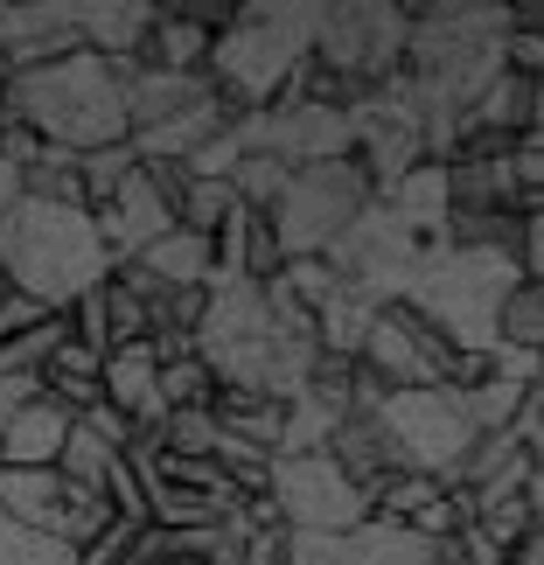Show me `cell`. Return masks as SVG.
Returning a JSON list of instances; mask_svg holds the SVG:
<instances>
[{
    "label": "cell",
    "instance_id": "46",
    "mask_svg": "<svg viewBox=\"0 0 544 565\" xmlns=\"http://www.w3.org/2000/svg\"><path fill=\"white\" fill-rule=\"evenodd\" d=\"M335 531H287V545H279V565H335Z\"/></svg>",
    "mask_w": 544,
    "mask_h": 565
},
{
    "label": "cell",
    "instance_id": "44",
    "mask_svg": "<svg viewBox=\"0 0 544 565\" xmlns=\"http://www.w3.org/2000/svg\"><path fill=\"white\" fill-rule=\"evenodd\" d=\"M105 503H113V516L119 524H154V516H147V482L134 475V461H113V475H105Z\"/></svg>",
    "mask_w": 544,
    "mask_h": 565
},
{
    "label": "cell",
    "instance_id": "52",
    "mask_svg": "<svg viewBox=\"0 0 544 565\" xmlns=\"http://www.w3.org/2000/svg\"><path fill=\"white\" fill-rule=\"evenodd\" d=\"M21 203V168H8V161H0V216H8Z\"/></svg>",
    "mask_w": 544,
    "mask_h": 565
},
{
    "label": "cell",
    "instance_id": "9",
    "mask_svg": "<svg viewBox=\"0 0 544 565\" xmlns=\"http://www.w3.org/2000/svg\"><path fill=\"white\" fill-rule=\"evenodd\" d=\"M377 419L391 433V447H398V461L412 475H433V482H454V468L468 461L474 447V426H468V405L461 391L447 384H419V391H391V398L377 405Z\"/></svg>",
    "mask_w": 544,
    "mask_h": 565
},
{
    "label": "cell",
    "instance_id": "45",
    "mask_svg": "<svg viewBox=\"0 0 544 565\" xmlns=\"http://www.w3.org/2000/svg\"><path fill=\"white\" fill-rule=\"evenodd\" d=\"M63 321H71V335L84 342V350H113V329H105V287H92V294H77L71 308H63Z\"/></svg>",
    "mask_w": 544,
    "mask_h": 565
},
{
    "label": "cell",
    "instance_id": "22",
    "mask_svg": "<svg viewBox=\"0 0 544 565\" xmlns=\"http://www.w3.org/2000/svg\"><path fill=\"white\" fill-rule=\"evenodd\" d=\"M63 503H71V482L56 468H0V510L29 531H63Z\"/></svg>",
    "mask_w": 544,
    "mask_h": 565
},
{
    "label": "cell",
    "instance_id": "32",
    "mask_svg": "<svg viewBox=\"0 0 544 565\" xmlns=\"http://www.w3.org/2000/svg\"><path fill=\"white\" fill-rule=\"evenodd\" d=\"M287 182H294V168L279 161V154H245V161L231 168V195H237L245 210H258V216H273V210H279Z\"/></svg>",
    "mask_w": 544,
    "mask_h": 565
},
{
    "label": "cell",
    "instance_id": "24",
    "mask_svg": "<svg viewBox=\"0 0 544 565\" xmlns=\"http://www.w3.org/2000/svg\"><path fill=\"white\" fill-rule=\"evenodd\" d=\"M377 203L398 210V224H405L412 237L440 245V237H447V210H454V203H447V161H419L391 195H377Z\"/></svg>",
    "mask_w": 544,
    "mask_h": 565
},
{
    "label": "cell",
    "instance_id": "21",
    "mask_svg": "<svg viewBox=\"0 0 544 565\" xmlns=\"http://www.w3.org/2000/svg\"><path fill=\"white\" fill-rule=\"evenodd\" d=\"M433 558H440L433 537H419L412 524H384V516H363L335 545V565H433Z\"/></svg>",
    "mask_w": 544,
    "mask_h": 565
},
{
    "label": "cell",
    "instance_id": "1",
    "mask_svg": "<svg viewBox=\"0 0 544 565\" xmlns=\"http://www.w3.org/2000/svg\"><path fill=\"white\" fill-rule=\"evenodd\" d=\"M412 42H405V92L426 119V161H447L454 126L495 77L510 71V8L503 0H405Z\"/></svg>",
    "mask_w": 544,
    "mask_h": 565
},
{
    "label": "cell",
    "instance_id": "51",
    "mask_svg": "<svg viewBox=\"0 0 544 565\" xmlns=\"http://www.w3.org/2000/svg\"><path fill=\"white\" fill-rule=\"evenodd\" d=\"M510 565H544V524H531V531L510 545Z\"/></svg>",
    "mask_w": 544,
    "mask_h": 565
},
{
    "label": "cell",
    "instance_id": "35",
    "mask_svg": "<svg viewBox=\"0 0 544 565\" xmlns=\"http://www.w3.org/2000/svg\"><path fill=\"white\" fill-rule=\"evenodd\" d=\"M140 168L134 154V140H119V147H98V154H77V175H84V210H105L119 195V182Z\"/></svg>",
    "mask_w": 544,
    "mask_h": 565
},
{
    "label": "cell",
    "instance_id": "8",
    "mask_svg": "<svg viewBox=\"0 0 544 565\" xmlns=\"http://www.w3.org/2000/svg\"><path fill=\"white\" fill-rule=\"evenodd\" d=\"M321 258H329L335 279H342L350 294H363L370 308H391V300H405L412 279H419V266H426V237H412L391 203H370Z\"/></svg>",
    "mask_w": 544,
    "mask_h": 565
},
{
    "label": "cell",
    "instance_id": "4",
    "mask_svg": "<svg viewBox=\"0 0 544 565\" xmlns=\"http://www.w3.org/2000/svg\"><path fill=\"white\" fill-rule=\"evenodd\" d=\"M314 29H321V0H252L216 35L210 84L237 113H266L287 92V77L314 56Z\"/></svg>",
    "mask_w": 544,
    "mask_h": 565
},
{
    "label": "cell",
    "instance_id": "40",
    "mask_svg": "<svg viewBox=\"0 0 544 565\" xmlns=\"http://www.w3.org/2000/svg\"><path fill=\"white\" fill-rule=\"evenodd\" d=\"M161 398H168V412H189V405H210L216 398V371L203 356H175V363H161Z\"/></svg>",
    "mask_w": 544,
    "mask_h": 565
},
{
    "label": "cell",
    "instance_id": "28",
    "mask_svg": "<svg viewBox=\"0 0 544 565\" xmlns=\"http://www.w3.org/2000/svg\"><path fill=\"white\" fill-rule=\"evenodd\" d=\"M370 321H377V308H370L363 294H350L342 287L329 308L314 315V342H321V356H342V363H356V350H363V335H370Z\"/></svg>",
    "mask_w": 544,
    "mask_h": 565
},
{
    "label": "cell",
    "instance_id": "3",
    "mask_svg": "<svg viewBox=\"0 0 544 565\" xmlns=\"http://www.w3.org/2000/svg\"><path fill=\"white\" fill-rule=\"evenodd\" d=\"M8 119L35 126L50 147H71V154L119 147V140H134V126H126V71L92 50L56 56L42 71H21L8 77Z\"/></svg>",
    "mask_w": 544,
    "mask_h": 565
},
{
    "label": "cell",
    "instance_id": "41",
    "mask_svg": "<svg viewBox=\"0 0 544 565\" xmlns=\"http://www.w3.org/2000/svg\"><path fill=\"white\" fill-rule=\"evenodd\" d=\"M279 287H287L308 315H321V308H329V300L342 294V279H335L329 258H287V266H279Z\"/></svg>",
    "mask_w": 544,
    "mask_h": 565
},
{
    "label": "cell",
    "instance_id": "43",
    "mask_svg": "<svg viewBox=\"0 0 544 565\" xmlns=\"http://www.w3.org/2000/svg\"><path fill=\"white\" fill-rule=\"evenodd\" d=\"M113 524H119V516H113V503H105L98 489H71V503H63V531H56V537H63L71 552H84L98 531H113Z\"/></svg>",
    "mask_w": 544,
    "mask_h": 565
},
{
    "label": "cell",
    "instance_id": "26",
    "mask_svg": "<svg viewBox=\"0 0 544 565\" xmlns=\"http://www.w3.org/2000/svg\"><path fill=\"white\" fill-rule=\"evenodd\" d=\"M134 266L154 273L161 287H210V279H216V245H210L203 231H182V224H175L168 237H154V245H147Z\"/></svg>",
    "mask_w": 544,
    "mask_h": 565
},
{
    "label": "cell",
    "instance_id": "38",
    "mask_svg": "<svg viewBox=\"0 0 544 565\" xmlns=\"http://www.w3.org/2000/svg\"><path fill=\"white\" fill-rule=\"evenodd\" d=\"M0 565H77V552L63 545V537H50V531L14 524V516L0 510Z\"/></svg>",
    "mask_w": 544,
    "mask_h": 565
},
{
    "label": "cell",
    "instance_id": "12",
    "mask_svg": "<svg viewBox=\"0 0 544 565\" xmlns=\"http://www.w3.org/2000/svg\"><path fill=\"white\" fill-rule=\"evenodd\" d=\"M350 119H356V168L370 175L377 195H391L426 161V119H419V105H412L405 77H391L384 92H370Z\"/></svg>",
    "mask_w": 544,
    "mask_h": 565
},
{
    "label": "cell",
    "instance_id": "10",
    "mask_svg": "<svg viewBox=\"0 0 544 565\" xmlns=\"http://www.w3.org/2000/svg\"><path fill=\"white\" fill-rule=\"evenodd\" d=\"M273 510H279V524L287 531H356L363 516H370V495L342 475L329 454H273Z\"/></svg>",
    "mask_w": 544,
    "mask_h": 565
},
{
    "label": "cell",
    "instance_id": "20",
    "mask_svg": "<svg viewBox=\"0 0 544 565\" xmlns=\"http://www.w3.org/2000/svg\"><path fill=\"white\" fill-rule=\"evenodd\" d=\"M71 412H63L56 398H29L14 412V426L0 433V468H56L63 440H71Z\"/></svg>",
    "mask_w": 544,
    "mask_h": 565
},
{
    "label": "cell",
    "instance_id": "11",
    "mask_svg": "<svg viewBox=\"0 0 544 565\" xmlns=\"http://www.w3.org/2000/svg\"><path fill=\"white\" fill-rule=\"evenodd\" d=\"M454 342L433 329V321L419 308H405V300H391V308H377V321H370V335H363V350L356 363L370 377H377L384 391H419V384H447L454 371Z\"/></svg>",
    "mask_w": 544,
    "mask_h": 565
},
{
    "label": "cell",
    "instance_id": "50",
    "mask_svg": "<svg viewBox=\"0 0 544 565\" xmlns=\"http://www.w3.org/2000/svg\"><path fill=\"white\" fill-rule=\"evenodd\" d=\"M510 29L544 42V0H510Z\"/></svg>",
    "mask_w": 544,
    "mask_h": 565
},
{
    "label": "cell",
    "instance_id": "23",
    "mask_svg": "<svg viewBox=\"0 0 544 565\" xmlns=\"http://www.w3.org/2000/svg\"><path fill=\"white\" fill-rule=\"evenodd\" d=\"M468 126H482V134H503V140H524V134H537L544 126V98H537V84L531 77H516V71H503L489 84L482 98L461 113Z\"/></svg>",
    "mask_w": 544,
    "mask_h": 565
},
{
    "label": "cell",
    "instance_id": "54",
    "mask_svg": "<svg viewBox=\"0 0 544 565\" xmlns=\"http://www.w3.org/2000/svg\"><path fill=\"white\" fill-rule=\"evenodd\" d=\"M531 510H537V524H544V468L531 475Z\"/></svg>",
    "mask_w": 544,
    "mask_h": 565
},
{
    "label": "cell",
    "instance_id": "15",
    "mask_svg": "<svg viewBox=\"0 0 544 565\" xmlns=\"http://www.w3.org/2000/svg\"><path fill=\"white\" fill-rule=\"evenodd\" d=\"M210 98H224L210 84V71H126V126L134 134H154V126L182 119Z\"/></svg>",
    "mask_w": 544,
    "mask_h": 565
},
{
    "label": "cell",
    "instance_id": "29",
    "mask_svg": "<svg viewBox=\"0 0 544 565\" xmlns=\"http://www.w3.org/2000/svg\"><path fill=\"white\" fill-rule=\"evenodd\" d=\"M113 461H119V447L77 419L71 440H63V454H56V475H63L71 489H98V495H105V475H113Z\"/></svg>",
    "mask_w": 544,
    "mask_h": 565
},
{
    "label": "cell",
    "instance_id": "48",
    "mask_svg": "<svg viewBox=\"0 0 544 565\" xmlns=\"http://www.w3.org/2000/svg\"><path fill=\"white\" fill-rule=\"evenodd\" d=\"M516 273H524L531 287H544V203L524 210V245H516Z\"/></svg>",
    "mask_w": 544,
    "mask_h": 565
},
{
    "label": "cell",
    "instance_id": "5",
    "mask_svg": "<svg viewBox=\"0 0 544 565\" xmlns=\"http://www.w3.org/2000/svg\"><path fill=\"white\" fill-rule=\"evenodd\" d=\"M516 279H524L516 258L426 245V266H419V279H412L405 308H419L454 350H495V315H503Z\"/></svg>",
    "mask_w": 544,
    "mask_h": 565
},
{
    "label": "cell",
    "instance_id": "49",
    "mask_svg": "<svg viewBox=\"0 0 544 565\" xmlns=\"http://www.w3.org/2000/svg\"><path fill=\"white\" fill-rule=\"evenodd\" d=\"M50 371H56V377H105V356L84 350L77 335H63V350L50 356ZM50 371H42V377H50Z\"/></svg>",
    "mask_w": 544,
    "mask_h": 565
},
{
    "label": "cell",
    "instance_id": "19",
    "mask_svg": "<svg viewBox=\"0 0 544 565\" xmlns=\"http://www.w3.org/2000/svg\"><path fill=\"white\" fill-rule=\"evenodd\" d=\"M329 461L350 475V482L370 495L377 482H391L405 461H398V447H391V433L377 412H342V426H335V440H329Z\"/></svg>",
    "mask_w": 544,
    "mask_h": 565
},
{
    "label": "cell",
    "instance_id": "53",
    "mask_svg": "<svg viewBox=\"0 0 544 565\" xmlns=\"http://www.w3.org/2000/svg\"><path fill=\"white\" fill-rule=\"evenodd\" d=\"M524 440H531V454H537V468H544V391H537V419H531V433H524Z\"/></svg>",
    "mask_w": 544,
    "mask_h": 565
},
{
    "label": "cell",
    "instance_id": "47",
    "mask_svg": "<svg viewBox=\"0 0 544 565\" xmlns=\"http://www.w3.org/2000/svg\"><path fill=\"white\" fill-rule=\"evenodd\" d=\"M42 321H50V308H42V300H29V294H0V342L8 335H29V329H42Z\"/></svg>",
    "mask_w": 544,
    "mask_h": 565
},
{
    "label": "cell",
    "instance_id": "7",
    "mask_svg": "<svg viewBox=\"0 0 544 565\" xmlns=\"http://www.w3.org/2000/svg\"><path fill=\"white\" fill-rule=\"evenodd\" d=\"M370 203H377V189H370V175L356 168V154L294 168V182H287V195H279V210H273V237H279L287 258H321Z\"/></svg>",
    "mask_w": 544,
    "mask_h": 565
},
{
    "label": "cell",
    "instance_id": "13",
    "mask_svg": "<svg viewBox=\"0 0 544 565\" xmlns=\"http://www.w3.org/2000/svg\"><path fill=\"white\" fill-rule=\"evenodd\" d=\"M77 0H29V8H0V84L21 71H42L56 56H77Z\"/></svg>",
    "mask_w": 544,
    "mask_h": 565
},
{
    "label": "cell",
    "instance_id": "57",
    "mask_svg": "<svg viewBox=\"0 0 544 565\" xmlns=\"http://www.w3.org/2000/svg\"><path fill=\"white\" fill-rule=\"evenodd\" d=\"M0 294H8V287H0Z\"/></svg>",
    "mask_w": 544,
    "mask_h": 565
},
{
    "label": "cell",
    "instance_id": "2",
    "mask_svg": "<svg viewBox=\"0 0 544 565\" xmlns=\"http://www.w3.org/2000/svg\"><path fill=\"white\" fill-rule=\"evenodd\" d=\"M113 279V252L98 245L92 210H63V203H21L0 216V287L42 300L50 315H63L77 294H92Z\"/></svg>",
    "mask_w": 544,
    "mask_h": 565
},
{
    "label": "cell",
    "instance_id": "34",
    "mask_svg": "<svg viewBox=\"0 0 544 565\" xmlns=\"http://www.w3.org/2000/svg\"><path fill=\"white\" fill-rule=\"evenodd\" d=\"M495 342H510V350H544V287H531V279H516L503 315H495Z\"/></svg>",
    "mask_w": 544,
    "mask_h": 565
},
{
    "label": "cell",
    "instance_id": "6",
    "mask_svg": "<svg viewBox=\"0 0 544 565\" xmlns=\"http://www.w3.org/2000/svg\"><path fill=\"white\" fill-rule=\"evenodd\" d=\"M405 42H412V8L405 0H335L321 8L314 29V63L342 84L350 113L384 92L391 77H405Z\"/></svg>",
    "mask_w": 544,
    "mask_h": 565
},
{
    "label": "cell",
    "instance_id": "37",
    "mask_svg": "<svg viewBox=\"0 0 544 565\" xmlns=\"http://www.w3.org/2000/svg\"><path fill=\"white\" fill-rule=\"evenodd\" d=\"M216 412L210 405H189V412H168L161 419V454H189V461H216Z\"/></svg>",
    "mask_w": 544,
    "mask_h": 565
},
{
    "label": "cell",
    "instance_id": "31",
    "mask_svg": "<svg viewBox=\"0 0 544 565\" xmlns=\"http://www.w3.org/2000/svg\"><path fill=\"white\" fill-rule=\"evenodd\" d=\"M21 195H35V203H63V210H84L77 154H71V147H42V161L21 175Z\"/></svg>",
    "mask_w": 544,
    "mask_h": 565
},
{
    "label": "cell",
    "instance_id": "16",
    "mask_svg": "<svg viewBox=\"0 0 544 565\" xmlns=\"http://www.w3.org/2000/svg\"><path fill=\"white\" fill-rule=\"evenodd\" d=\"M105 405H119L140 433H161L168 398H161V350L154 342H126V350L105 356Z\"/></svg>",
    "mask_w": 544,
    "mask_h": 565
},
{
    "label": "cell",
    "instance_id": "30",
    "mask_svg": "<svg viewBox=\"0 0 544 565\" xmlns=\"http://www.w3.org/2000/svg\"><path fill=\"white\" fill-rule=\"evenodd\" d=\"M342 426V412L329 398H314V391H300V398H287V426H279V454H329Z\"/></svg>",
    "mask_w": 544,
    "mask_h": 565
},
{
    "label": "cell",
    "instance_id": "25",
    "mask_svg": "<svg viewBox=\"0 0 544 565\" xmlns=\"http://www.w3.org/2000/svg\"><path fill=\"white\" fill-rule=\"evenodd\" d=\"M447 216H474V210H524L510 161H447Z\"/></svg>",
    "mask_w": 544,
    "mask_h": 565
},
{
    "label": "cell",
    "instance_id": "17",
    "mask_svg": "<svg viewBox=\"0 0 544 565\" xmlns=\"http://www.w3.org/2000/svg\"><path fill=\"white\" fill-rule=\"evenodd\" d=\"M531 475H537V454L524 447V433H474L468 461L454 468L447 489H468L482 503V495H524Z\"/></svg>",
    "mask_w": 544,
    "mask_h": 565
},
{
    "label": "cell",
    "instance_id": "36",
    "mask_svg": "<svg viewBox=\"0 0 544 565\" xmlns=\"http://www.w3.org/2000/svg\"><path fill=\"white\" fill-rule=\"evenodd\" d=\"M433 495H440V482H433V475H412V468H398L391 475V482H377L370 489V516H384V524H412V516H419Z\"/></svg>",
    "mask_w": 544,
    "mask_h": 565
},
{
    "label": "cell",
    "instance_id": "42",
    "mask_svg": "<svg viewBox=\"0 0 544 565\" xmlns=\"http://www.w3.org/2000/svg\"><path fill=\"white\" fill-rule=\"evenodd\" d=\"M537 524V510H531V489L524 495H482V503H474V531H489L495 545H516V537H524Z\"/></svg>",
    "mask_w": 544,
    "mask_h": 565
},
{
    "label": "cell",
    "instance_id": "39",
    "mask_svg": "<svg viewBox=\"0 0 544 565\" xmlns=\"http://www.w3.org/2000/svg\"><path fill=\"white\" fill-rule=\"evenodd\" d=\"M231 210H237L231 182H203V175H189V195H182L175 224H182V231H203V237H216V231H224V216H231Z\"/></svg>",
    "mask_w": 544,
    "mask_h": 565
},
{
    "label": "cell",
    "instance_id": "18",
    "mask_svg": "<svg viewBox=\"0 0 544 565\" xmlns=\"http://www.w3.org/2000/svg\"><path fill=\"white\" fill-rule=\"evenodd\" d=\"M154 29V0H77V35L84 50L134 71L140 63V42Z\"/></svg>",
    "mask_w": 544,
    "mask_h": 565
},
{
    "label": "cell",
    "instance_id": "27",
    "mask_svg": "<svg viewBox=\"0 0 544 565\" xmlns=\"http://www.w3.org/2000/svg\"><path fill=\"white\" fill-rule=\"evenodd\" d=\"M210 412H216V426H224V433H237V440H258V447L279 454V426H287V405H279V398H266V391H245V384H216Z\"/></svg>",
    "mask_w": 544,
    "mask_h": 565
},
{
    "label": "cell",
    "instance_id": "56",
    "mask_svg": "<svg viewBox=\"0 0 544 565\" xmlns=\"http://www.w3.org/2000/svg\"><path fill=\"white\" fill-rule=\"evenodd\" d=\"M531 391H544V350H537V384H531Z\"/></svg>",
    "mask_w": 544,
    "mask_h": 565
},
{
    "label": "cell",
    "instance_id": "55",
    "mask_svg": "<svg viewBox=\"0 0 544 565\" xmlns=\"http://www.w3.org/2000/svg\"><path fill=\"white\" fill-rule=\"evenodd\" d=\"M433 565H461V558H454V545H440V558H433Z\"/></svg>",
    "mask_w": 544,
    "mask_h": 565
},
{
    "label": "cell",
    "instance_id": "33",
    "mask_svg": "<svg viewBox=\"0 0 544 565\" xmlns=\"http://www.w3.org/2000/svg\"><path fill=\"white\" fill-rule=\"evenodd\" d=\"M63 335H71V321H63V315H50L29 335H8V342H0V377H42V371H50V356L63 350Z\"/></svg>",
    "mask_w": 544,
    "mask_h": 565
},
{
    "label": "cell",
    "instance_id": "14",
    "mask_svg": "<svg viewBox=\"0 0 544 565\" xmlns=\"http://www.w3.org/2000/svg\"><path fill=\"white\" fill-rule=\"evenodd\" d=\"M92 224H98V245L113 252V266H134V258L154 245V237L175 231V210H168V195L147 182V168H134V175L119 182L113 203L92 210Z\"/></svg>",
    "mask_w": 544,
    "mask_h": 565
}]
</instances>
